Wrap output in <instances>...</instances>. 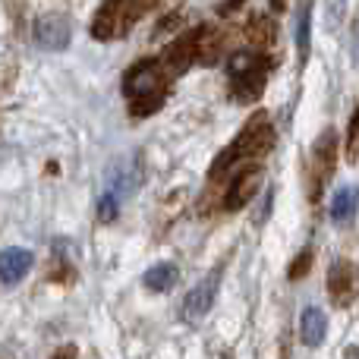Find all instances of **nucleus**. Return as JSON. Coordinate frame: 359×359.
I'll return each mask as SVG.
<instances>
[{
    "instance_id": "1",
    "label": "nucleus",
    "mask_w": 359,
    "mask_h": 359,
    "mask_svg": "<svg viewBox=\"0 0 359 359\" xmlns=\"http://www.w3.org/2000/svg\"><path fill=\"white\" fill-rule=\"evenodd\" d=\"M168 82H170L168 69L155 57L133 63L123 76V95L130 101L133 117H151L155 111H161L164 101H168Z\"/></svg>"
},
{
    "instance_id": "2",
    "label": "nucleus",
    "mask_w": 359,
    "mask_h": 359,
    "mask_svg": "<svg viewBox=\"0 0 359 359\" xmlns=\"http://www.w3.org/2000/svg\"><path fill=\"white\" fill-rule=\"evenodd\" d=\"M271 149H274L271 117H268L265 111H259V114H252V117L246 120V126H243L240 136L230 142V149L224 151V155L215 158V164H211V170H208V180H211V183H217V180L227 177L230 170L236 168V164H243V161H262V158H265Z\"/></svg>"
},
{
    "instance_id": "3",
    "label": "nucleus",
    "mask_w": 359,
    "mask_h": 359,
    "mask_svg": "<svg viewBox=\"0 0 359 359\" xmlns=\"http://www.w3.org/2000/svg\"><path fill=\"white\" fill-rule=\"evenodd\" d=\"M268 69H271V60H268L262 50H236V54L227 60L230 95H233V101L246 104V101L262 98Z\"/></svg>"
},
{
    "instance_id": "4",
    "label": "nucleus",
    "mask_w": 359,
    "mask_h": 359,
    "mask_svg": "<svg viewBox=\"0 0 359 359\" xmlns=\"http://www.w3.org/2000/svg\"><path fill=\"white\" fill-rule=\"evenodd\" d=\"M136 22H139V16L130 6V0H104L92 19V38L114 41V38H123Z\"/></svg>"
},
{
    "instance_id": "5",
    "label": "nucleus",
    "mask_w": 359,
    "mask_h": 359,
    "mask_svg": "<svg viewBox=\"0 0 359 359\" xmlns=\"http://www.w3.org/2000/svg\"><path fill=\"white\" fill-rule=\"evenodd\" d=\"M262 177H265V170H262L259 161H243V164H236V170H230V186L224 189L221 208H224V211H240V208H246V202H252L255 189H259Z\"/></svg>"
},
{
    "instance_id": "6",
    "label": "nucleus",
    "mask_w": 359,
    "mask_h": 359,
    "mask_svg": "<svg viewBox=\"0 0 359 359\" xmlns=\"http://www.w3.org/2000/svg\"><path fill=\"white\" fill-rule=\"evenodd\" d=\"M334 164H337V133L328 126V130L316 139V149H312V164H309V198L312 202H318L325 183L334 174Z\"/></svg>"
},
{
    "instance_id": "7",
    "label": "nucleus",
    "mask_w": 359,
    "mask_h": 359,
    "mask_svg": "<svg viewBox=\"0 0 359 359\" xmlns=\"http://www.w3.org/2000/svg\"><path fill=\"white\" fill-rule=\"evenodd\" d=\"M142 174H145V164L139 155H126L120 158V161L111 164V170H107V189L117 202H123V198H130L133 192L139 189V183H142Z\"/></svg>"
},
{
    "instance_id": "8",
    "label": "nucleus",
    "mask_w": 359,
    "mask_h": 359,
    "mask_svg": "<svg viewBox=\"0 0 359 359\" xmlns=\"http://www.w3.org/2000/svg\"><path fill=\"white\" fill-rule=\"evenodd\" d=\"M32 35H35V44L44 50H63L69 44V38H73V25H69V19L63 16V13H44V16L35 19V29H32Z\"/></svg>"
},
{
    "instance_id": "9",
    "label": "nucleus",
    "mask_w": 359,
    "mask_h": 359,
    "mask_svg": "<svg viewBox=\"0 0 359 359\" xmlns=\"http://www.w3.org/2000/svg\"><path fill=\"white\" fill-rule=\"evenodd\" d=\"M196 41H198V29H189L168 44V50L161 57V67L168 69V76H183L196 63Z\"/></svg>"
},
{
    "instance_id": "10",
    "label": "nucleus",
    "mask_w": 359,
    "mask_h": 359,
    "mask_svg": "<svg viewBox=\"0 0 359 359\" xmlns=\"http://www.w3.org/2000/svg\"><path fill=\"white\" fill-rule=\"evenodd\" d=\"M217 284H221V268H215V271L208 274L205 280H198L196 287H192L189 293H186L183 299V316L189 318V322H196V318H202L205 312L215 306V297H217Z\"/></svg>"
},
{
    "instance_id": "11",
    "label": "nucleus",
    "mask_w": 359,
    "mask_h": 359,
    "mask_svg": "<svg viewBox=\"0 0 359 359\" xmlns=\"http://www.w3.org/2000/svg\"><path fill=\"white\" fill-rule=\"evenodd\" d=\"M328 293L334 299V306H350L356 293V265L353 262L337 259L328 271Z\"/></svg>"
},
{
    "instance_id": "12",
    "label": "nucleus",
    "mask_w": 359,
    "mask_h": 359,
    "mask_svg": "<svg viewBox=\"0 0 359 359\" xmlns=\"http://www.w3.org/2000/svg\"><path fill=\"white\" fill-rule=\"evenodd\" d=\"M35 265V255L29 249H4L0 252V280L4 284H19Z\"/></svg>"
},
{
    "instance_id": "13",
    "label": "nucleus",
    "mask_w": 359,
    "mask_h": 359,
    "mask_svg": "<svg viewBox=\"0 0 359 359\" xmlns=\"http://www.w3.org/2000/svg\"><path fill=\"white\" fill-rule=\"evenodd\" d=\"M325 334H328V318L318 306H309L299 318V337H303L306 347H322Z\"/></svg>"
},
{
    "instance_id": "14",
    "label": "nucleus",
    "mask_w": 359,
    "mask_h": 359,
    "mask_svg": "<svg viewBox=\"0 0 359 359\" xmlns=\"http://www.w3.org/2000/svg\"><path fill=\"white\" fill-rule=\"evenodd\" d=\"M224 50V32H217L215 25H198V41H196V63H217Z\"/></svg>"
},
{
    "instance_id": "15",
    "label": "nucleus",
    "mask_w": 359,
    "mask_h": 359,
    "mask_svg": "<svg viewBox=\"0 0 359 359\" xmlns=\"http://www.w3.org/2000/svg\"><path fill=\"white\" fill-rule=\"evenodd\" d=\"M359 211V186H341V189L334 192V202H331V217H334L337 224H350L356 217Z\"/></svg>"
},
{
    "instance_id": "16",
    "label": "nucleus",
    "mask_w": 359,
    "mask_h": 359,
    "mask_svg": "<svg viewBox=\"0 0 359 359\" xmlns=\"http://www.w3.org/2000/svg\"><path fill=\"white\" fill-rule=\"evenodd\" d=\"M177 278H180V271L174 262H158V265H151L149 271H145L142 284L149 287L151 293H168L170 287L177 284Z\"/></svg>"
},
{
    "instance_id": "17",
    "label": "nucleus",
    "mask_w": 359,
    "mask_h": 359,
    "mask_svg": "<svg viewBox=\"0 0 359 359\" xmlns=\"http://www.w3.org/2000/svg\"><path fill=\"white\" fill-rule=\"evenodd\" d=\"M246 38L255 50H265L278 41V25L271 22V16H252V22H249V29H246Z\"/></svg>"
},
{
    "instance_id": "18",
    "label": "nucleus",
    "mask_w": 359,
    "mask_h": 359,
    "mask_svg": "<svg viewBox=\"0 0 359 359\" xmlns=\"http://www.w3.org/2000/svg\"><path fill=\"white\" fill-rule=\"evenodd\" d=\"M309 41H312V0H299V10H297V50H299V60L309 57Z\"/></svg>"
},
{
    "instance_id": "19",
    "label": "nucleus",
    "mask_w": 359,
    "mask_h": 359,
    "mask_svg": "<svg viewBox=\"0 0 359 359\" xmlns=\"http://www.w3.org/2000/svg\"><path fill=\"white\" fill-rule=\"evenodd\" d=\"M117 215H120V202L111 196V192H104V196L98 198V217H101L104 224H111Z\"/></svg>"
},
{
    "instance_id": "20",
    "label": "nucleus",
    "mask_w": 359,
    "mask_h": 359,
    "mask_svg": "<svg viewBox=\"0 0 359 359\" xmlns=\"http://www.w3.org/2000/svg\"><path fill=\"white\" fill-rule=\"evenodd\" d=\"M309 268H312V249H303L290 265V280H303L309 274Z\"/></svg>"
},
{
    "instance_id": "21",
    "label": "nucleus",
    "mask_w": 359,
    "mask_h": 359,
    "mask_svg": "<svg viewBox=\"0 0 359 359\" xmlns=\"http://www.w3.org/2000/svg\"><path fill=\"white\" fill-rule=\"evenodd\" d=\"M356 145H359V111L353 114V120H350V136H347V151L350 155L356 151Z\"/></svg>"
},
{
    "instance_id": "22",
    "label": "nucleus",
    "mask_w": 359,
    "mask_h": 359,
    "mask_svg": "<svg viewBox=\"0 0 359 359\" xmlns=\"http://www.w3.org/2000/svg\"><path fill=\"white\" fill-rule=\"evenodd\" d=\"M130 6H133V10H136V16L142 19L149 10H155V6H158V0H130Z\"/></svg>"
},
{
    "instance_id": "23",
    "label": "nucleus",
    "mask_w": 359,
    "mask_h": 359,
    "mask_svg": "<svg viewBox=\"0 0 359 359\" xmlns=\"http://www.w3.org/2000/svg\"><path fill=\"white\" fill-rule=\"evenodd\" d=\"M177 25H180V13H170V16H164L161 22H158V35H164V32L177 29Z\"/></svg>"
},
{
    "instance_id": "24",
    "label": "nucleus",
    "mask_w": 359,
    "mask_h": 359,
    "mask_svg": "<svg viewBox=\"0 0 359 359\" xmlns=\"http://www.w3.org/2000/svg\"><path fill=\"white\" fill-rule=\"evenodd\" d=\"M240 6H246V0H227V4L217 6V13H221V16H233Z\"/></svg>"
},
{
    "instance_id": "25",
    "label": "nucleus",
    "mask_w": 359,
    "mask_h": 359,
    "mask_svg": "<svg viewBox=\"0 0 359 359\" xmlns=\"http://www.w3.org/2000/svg\"><path fill=\"white\" fill-rule=\"evenodd\" d=\"M54 359H76V350H73V347H60V350L54 353Z\"/></svg>"
},
{
    "instance_id": "26",
    "label": "nucleus",
    "mask_w": 359,
    "mask_h": 359,
    "mask_svg": "<svg viewBox=\"0 0 359 359\" xmlns=\"http://www.w3.org/2000/svg\"><path fill=\"white\" fill-rule=\"evenodd\" d=\"M268 6H271V13H284L287 10V0H268Z\"/></svg>"
},
{
    "instance_id": "27",
    "label": "nucleus",
    "mask_w": 359,
    "mask_h": 359,
    "mask_svg": "<svg viewBox=\"0 0 359 359\" xmlns=\"http://www.w3.org/2000/svg\"><path fill=\"white\" fill-rule=\"evenodd\" d=\"M353 57H356V63H359V29H356V35H353Z\"/></svg>"
}]
</instances>
